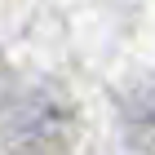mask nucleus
<instances>
[{"label": "nucleus", "mask_w": 155, "mask_h": 155, "mask_svg": "<svg viewBox=\"0 0 155 155\" xmlns=\"http://www.w3.org/2000/svg\"><path fill=\"white\" fill-rule=\"evenodd\" d=\"M71 133V107L58 89H31L5 115V142L13 155H53Z\"/></svg>", "instance_id": "obj_1"}, {"label": "nucleus", "mask_w": 155, "mask_h": 155, "mask_svg": "<svg viewBox=\"0 0 155 155\" xmlns=\"http://www.w3.org/2000/svg\"><path fill=\"white\" fill-rule=\"evenodd\" d=\"M124 129H129V142L142 146L155 155V80L137 84L124 102Z\"/></svg>", "instance_id": "obj_2"}]
</instances>
